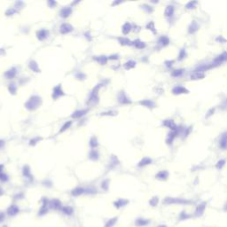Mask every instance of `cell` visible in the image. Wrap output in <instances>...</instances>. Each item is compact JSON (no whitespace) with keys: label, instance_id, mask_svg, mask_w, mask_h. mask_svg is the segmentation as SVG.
I'll use <instances>...</instances> for the list:
<instances>
[{"label":"cell","instance_id":"obj_15","mask_svg":"<svg viewBox=\"0 0 227 227\" xmlns=\"http://www.w3.org/2000/svg\"><path fill=\"white\" fill-rule=\"evenodd\" d=\"M205 76L204 73L202 72V71H198V70H194L193 74L191 75V79H193V80H197V79H202L203 77Z\"/></svg>","mask_w":227,"mask_h":227},{"label":"cell","instance_id":"obj_5","mask_svg":"<svg viewBox=\"0 0 227 227\" xmlns=\"http://www.w3.org/2000/svg\"><path fill=\"white\" fill-rule=\"evenodd\" d=\"M49 208L52 210H61L62 208L61 202L58 199H53L49 202Z\"/></svg>","mask_w":227,"mask_h":227},{"label":"cell","instance_id":"obj_50","mask_svg":"<svg viewBox=\"0 0 227 227\" xmlns=\"http://www.w3.org/2000/svg\"><path fill=\"white\" fill-rule=\"evenodd\" d=\"M156 227H168L166 224H159V225H157Z\"/></svg>","mask_w":227,"mask_h":227},{"label":"cell","instance_id":"obj_38","mask_svg":"<svg viewBox=\"0 0 227 227\" xmlns=\"http://www.w3.org/2000/svg\"><path fill=\"white\" fill-rule=\"evenodd\" d=\"M136 66V62L134 61H129L128 62H126L124 64V67L126 69H131V68H133L134 67Z\"/></svg>","mask_w":227,"mask_h":227},{"label":"cell","instance_id":"obj_14","mask_svg":"<svg viewBox=\"0 0 227 227\" xmlns=\"http://www.w3.org/2000/svg\"><path fill=\"white\" fill-rule=\"evenodd\" d=\"M128 202H128L127 200H124V199H119V200H117L114 202V206H115L117 209H119V208L126 206L128 204Z\"/></svg>","mask_w":227,"mask_h":227},{"label":"cell","instance_id":"obj_35","mask_svg":"<svg viewBox=\"0 0 227 227\" xmlns=\"http://www.w3.org/2000/svg\"><path fill=\"white\" fill-rule=\"evenodd\" d=\"M95 60L101 65H105L107 61V58L106 56H98V57H97V58H95Z\"/></svg>","mask_w":227,"mask_h":227},{"label":"cell","instance_id":"obj_11","mask_svg":"<svg viewBox=\"0 0 227 227\" xmlns=\"http://www.w3.org/2000/svg\"><path fill=\"white\" fill-rule=\"evenodd\" d=\"M64 93H63V91H62V88H61V85L59 84L58 86H56L54 89H53V92H52V98L54 99L60 98L61 96H62Z\"/></svg>","mask_w":227,"mask_h":227},{"label":"cell","instance_id":"obj_17","mask_svg":"<svg viewBox=\"0 0 227 227\" xmlns=\"http://www.w3.org/2000/svg\"><path fill=\"white\" fill-rule=\"evenodd\" d=\"M61 210L66 216H72L74 214V208L70 206H64V207H62V208Z\"/></svg>","mask_w":227,"mask_h":227},{"label":"cell","instance_id":"obj_25","mask_svg":"<svg viewBox=\"0 0 227 227\" xmlns=\"http://www.w3.org/2000/svg\"><path fill=\"white\" fill-rule=\"evenodd\" d=\"M158 43H159V45H160L161 46H166V45H168L169 44V39L168 36H161V37L159 38Z\"/></svg>","mask_w":227,"mask_h":227},{"label":"cell","instance_id":"obj_30","mask_svg":"<svg viewBox=\"0 0 227 227\" xmlns=\"http://www.w3.org/2000/svg\"><path fill=\"white\" fill-rule=\"evenodd\" d=\"M98 156H99L98 152L96 149H92V150L90 152V154H89L90 159H91V160H93V161H97V160L98 159Z\"/></svg>","mask_w":227,"mask_h":227},{"label":"cell","instance_id":"obj_27","mask_svg":"<svg viewBox=\"0 0 227 227\" xmlns=\"http://www.w3.org/2000/svg\"><path fill=\"white\" fill-rule=\"evenodd\" d=\"M152 162V159L149 158V157H144L143 159H142L139 163H138V166L139 167H144V166H147V165H149L151 164Z\"/></svg>","mask_w":227,"mask_h":227},{"label":"cell","instance_id":"obj_29","mask_svg":"<svg viewBox=\"0 0 227 227\" xmlns=\"http://www.w3.org/2000/svg\"><path fill=\"white\" fill-rule=\"evenodd\" d=\"M86 113H87V110H77V111L74 112V114L72 115V117L73 118H80V117L83 116Z\"/></svg>","mask_w":227,"mask_h":227},{"label":"cell","instance_id":"obj_12","mask_svg":"<svg viewBox=\"0 0 227 227\" xmlns=\"http://www.w3.org/2000/svg\"><path fill=\"white\" fill-rule=\"evenodd\" d=\"M36 36H37V38L41 41L45 40L49 36V31L47 30H40L36 32Z\"/></svg>","mask_w":227,"mask_h":227},{"label":"cell","instance_id":"obj_54","mask_svg":"<svg viewBox=\"0 0 227 227\" xmlns=\"http://www.w3.org/2000/svg\"><path fill=\"white\" fill-rule=\"evenodd\" d=\"M3 193H4V191H3V189L1 187H0V196H1Z\"/></svg>","mask_w":227,"mask_h":227},{"label":"cell","instance_id":"obj_18","mask_svg":"<svg viewBox=\"0 0 227 227\" xmlns=\"http://www.w3.org/2000/svg\"><path fill=\"white\" fill-rule=\"evenodd\" d=\"M118 100H119V102L122 103V104H129V103H131V100L127 98V96L125 95L124 92L119 93V95H118Z\"/></svg>","mask_w":227,"mask_h":227},{"label":"cell","instance_id":"obj_4","mask_svg":"<svg viewBox=\"0 0 227 227\" xmlns=\"http://www.w3.org/2000/svg\"><path fill=\"white\" fill-rule=\"evenodd\" d=\"M206 207H207V203L206 202H202L199 204L195 210H194V217H201L204 215L205 210H206Z\"/></svg>","mask_w":227,"mask_h":227},{"label":"cell","instance_id":"obj_16","mask_svg":"<svg viewBox=\"0 0 227 227\" xmlns=\"http://www.w3.org/2000/svg\"><path fill=\"white\" fill-rule=\"evenodd\" d=\"M71 12H72V9H71L70 7H64L61 10L60 12V15L62 17V18H67Z\"/></svg>","mask_w":227,"mask_h":227},{"label":"cell","instance_id":"obj_21","mask_svg":"<svg viewBox=\"0 0 227 227\" xmlns=\"http://www.w3.org/2000/svg\"><path fill=\"white\" fill-rule=\"evenodd\" d=\"M163 125L169 128V129L172 130V131H177V125H176V123L174 122L173 120H165L163 122Z\"/></svg>","mask_w":227,"mask_h":227},{"label":"cell","instance_id":"obj_49","mask_svg":"<svg viewBox=\"0 0 227 227\" xmlns=\"http://www.w3.org/2000/svg\"><path fill=\"white\" fill-rule=\"evenodd\" d=\"M5 219H6V214L4 212L0 211V224L3 223L5 221Z\"/></svg>","mask_w":227,"mask_h":227},{"label":"cell","instance_id":"obj_55","mask_svg":"<svg viewBox=\"0 0 227 227\" xmlns=\"http://www.w3.org/2000/svg\"><path fill=\"white\" fill-rule=\"evenodd\" d=\"M2 227H8L7 225H4V226H2Z\"/></svg>","mask_w":227,"mask_h":227},{"label":"cell","instance_id":"obj_31","mask_svg":"<svg viewBox=\"0 0 227 227\" xmlns=\"http://www.w3.org/2000/svg\"><path fill=\"white\" fill-rule=\"evenodd\" d=\"M131 30V25L129 22H126L123 26H122V33L124 35L129 34L130 31Z\"/></svg>","mask_w":227,"mask_h":227},{"label":"cell","instance_id":"obj_1","mask_svg":"<svg viewBox=\"0 0 227 227\" xmlns=\"http://www.w3.org/2000/svg\"><path fill=\"white\" fill-rule=\"evenodd\" d=\"M41 98L39 96H32L26 102L25 104V107L30 110V111H32V110H35L40 105H41Z\"/></svg>","mask_w":227,"mask_h":227},{"label":"cell","instance_id":"obj_23","mask_svg":"<svg viewBox=\"0 0 227 227\" xmlns=\"http://www.w3.org/2000/svg\"><path fill=\"white\" fill-rule=\"evenodd\" d=\"M140 104L142 106H144L146 107H149V108H153L155 107V103L153 101H152L151 99H144V100L140 101Z\"/></svg>","mask_w":227,"mask_h":227},{"label":"cell","instance_id":"obj_6","mask_svg":"<svg viewBox=\"0 0 227 227\" xmlns=\"http://www.w3.org/2000/svg\"><path fill=\"white\" fill-rule=\"evenodd\" d=\"M48 208H49V202L46 200V199H44V200H43V204H42L41 208H39L38 215L39 216H45L48 212Z\"/></svg>","mask_w":227,"mask_h":227},{"label":"cell","instance_id":"obj_46","mask_svg":"<svg viewBox=\"0 0 227 227\" xmlns=\"http://www.w3.org/2000/svg\"><path fill=\"white\" fill-rule=\"evenodd\" d=\"M109 184L108 180H105V181L102 182V186H102V188H103L104 190L107 191V190L108 189V186H109V184Z\"/></svg>","mask_w":227,"mask_h":227},{"label":"cell","instance_id":"obj_2","mask_svg":"<svg viewBox=\"0 0 227 227\" xmlns=\"http://www.w3.org/2000/svg\"><path fill=\"white\" fill-rule=\"evenodd\" d=\"M164 204L172 205V204H178V205H186L190 204V202L187 200L181 198H173V197H167L164 200Z\"/></svg>","mask_w":227,"mask_h":227},{"label":"cell","instance_id":"obj_45","mask_svg":"<svg viewBox=\"0 0 227 227\" xmlns=\"http://www.w3.org/2000/svg\"><path fill=\"white\" fill-rule=\"evenodd\" d=\"M71 124H72V122H66V123L62 126V129L61 130V132H63V131H65L67 129H68V128L71 126Z\"/></svg>","mask_w":227,"mask_h":227},{"label":"cell","instance_id":"obj_22","mask_svg":"<svg viewBox=\"0 0 227 227\" xmlns=\"http://www.w3.org/2000/svg\"><path fill=\"white\" fill-rule=\"evenodd\" d=\"M16 73H17L16 68L15 67H12L11 69H9L8 71H6V72L5 73V76L7 79H12V78H13L14 76H16Z\"/></svg>","mask_w":227,"mask_h":227},{"label":"cell","instance_id":"obj_33","mask_svg":"<svg viewBox=\"0 0 227 227\" xmlns=\"http://www.w3.org/2000/svg\"><path fill=\"white\" fill-rule=\"evenodd\" d=\"M23 175L27 178H30L31 179V173H30V169L28 166H25L23 168Z\"/></svg>","mask_w":227,"mask_h":227},{"label":"cell","instance_id":"obj_51","mask_svg":"<svg viewBox=\"0 0 227 227\" xmlns=\"http://www.w3.org/2000/svg\"><path fill=\"white\" fill-rule=\"evenodd\" d=\"M4 144H5L4 141H3V140H0V148H1V147L4 146Z\"/></svg>","mask_w":227,"mask_h":227},{"label":"cell","instance_id":"obj_3","mask_svg":"<svg viewBox=\"0 0 227 227\" xmlns=\"http://www.w3.org/2000/svg\"><path fill=\"white\" fill-rule=\"evenodd\" d=\"M226 61H227V52H223L219 56H217L210 65L212 67H215L219 66L220 64H222L223 62H224Z\"/></svg>","mask_w":227,"mask_h":227},{"label":"cell","instance_id":"obj_13","mask_svg":"<svg viewBox=\"0 0 227 227\" xmlns=\"http://www.w3.org/2000/svg\"><path fill=\"white\" fill-rule=\"evenodd\" d=\"M83 193H85V188H83L82 186H77L75 189H73L72 192H71V194H72V196H74V197L80 196Z\"/></svg>","mask_w":227,"mask_h":227},{"label":"cell","instance_id":"obj_19","mask_svg":"<svg viewBox=\"0 0 227 227\" xmlns=\"http://www.w3.org/2000/svg\"><path fill=\"white\" fill-rule=\"evenodd\" d=\"M169 177V172L167 170H161L157 174H156V178L159 180H166Z\"/></svg>","mask_w":227,"mask_h":227},{"label":"cell","instance_id":"obj_36","mask_svg":"<svg viewBox=\"0 0 227 227\" xmlns=\"http://www.w3.org/2000/svg\"><path fill=\"white\" fill-rule=\"evenodd\" d=\"M158 203H159V198L156 197V196L153 197L151 200L149 201V204H150V206H152V207H156V206L158 205Z\"/></svg>","mask_w":227,"mask_h":227},{"label":"cell","instance_id":"obj_43","mask_svg":"<svg viewBox=\"0 0 227 227\" xmlns=\"http://www.w3.org/2000/svg\"><path fill=\"white\" fill-rule=\"evenodd\" d=\"M8 179H9V177H8V176L6 175V174H5V173H0V181L1 182H6V181H8Z\"/></svg>","mask_w":227,"mask_h":227},{"label":"cell","instance_id":"obj_32","mask_svg":"<svg viewBox=\"0 0 227 227\" xmlns=\"http://www.w3.org/2000/svg\"><path fill=\"white\" fill-rule=\"evenodd\" d=\"M133 45H134L135 47L138 48V49H143V48L146 47V44H145V43L142 42V41H140V40H138V39L133 42Z\"/></svg>","mask_w":227,"mask_h":227},{"label":"cell","instance_id":"obj_26","mask_svg":"<svg viewBox=\"0 0 227 227\" xmlns=\"http://www.w3.org/2000/svg\"><path fill=\"white\" fill-rule=\"evenodd\" d=\"M220 147L222 148L227 147V132L223 134L221 138H220Z\"/></svg>","mask_w":227,"mask_h":227},{"label":"cell","instance_id":"obj_40","mask_svg":"<svg viewBox=\"0 0 227 227\" xmlns=\"http://www.w3.org/2000/svg\"><path fill=\"white\" fill-rule=\"evenodd\" d=\"M120 40V43L122 45H131V42L128 39V38H125V37H122V38H119Z\"/></svg>","mask_w":227,"mask_h":227},{"label":"cell","instance_id":"obj_52","mask_svg":"<svg viewBox=\"0 0 227 227\" xmlns=\"http://www.w3.org/2000/svg\"><path fill=\"white\" fill-rule=\"evenodd\" d=\"M3 169H4V166H3V165H0V173L3 172Z\"/></svg>","mask_w":227,"mask_h":227},{"label":"cell","instance_id":"obj_20","mask_svg":"<svg viewBox=\"0 0 227 227\" xmlns=\"http://www.w3.org/2000/svg\"><path fill=\"white\" fill-rule=\"evenodd\" d=\"M175 12V8L173 6H168L165 9V16L168 17V18H170V17H172L173 16V14Z\"/></svg>","mask_w":227,"mask_h":227},{"label":"cell","instance_id":"obj_48","mask_svg":"<svg viewBox=\"0 0 227 227\" xmlns=\"http://www.w3.org/2000/svg\"><path fill=\"white\" fill-rule=\"evenodd\" d=\"M184 56H186V50H181V52H180V53L178 55V57H179L178 59L181 61V60H183L184 58Z\"/></svg>","mask_w":227,"mask_h":227},{"label":"cell","instance_id":"obj_44","mask_svg":"<svg viewBox=\"0 0 227 227\" xmlns=\"http://www.w3.org/2000/svg\"><path fill=\"white\" fill-rule=\"evenodd\" d=\"M182 74H183V70H182V69H178V70H175V71H173L172 76H175V77H178V76H182Z\"/></svg>","mask_w":227,"mask_h":227},{"label":"cell","instance_id":"obj_41","mask_svg":"<svg viewBox=\"0 0 227 227\" xmlns=\"http://www.w3.org/2000/svg\"><path fill=\"white\" fill-rule=\"evenodd\" d=\"M225 165V161L224 160H219L218 162H217V165H216V167H217V169H221Z\"/></svg>","mask_w":227,"mask_h":227},{"label":"cell","instance_id":"obj_28","mask_svg":"<svg viewBox=\"0 0 227 227\" xmlns=\"http://www.w3.org/2000/svg\"><path fill=\"white\" fill-rule=\"evenodd\" d=\"M191 217V215L188 214L186 211H182L179 216H178V218H179V221H184V220H187Z\"/></svg>","mask_w":227,"mask_h":227},{"label":"cell","instance_id":"obj_53","mask_svg":"<svg viewBox=\"0 0 227 227\" xmlns=\"http://www.w3.org/2000/svg\"><path fill=\"white\" fill-rule=\"evenodd\" d=\"M224 211H227V202H226V203L224 204Z\"/></svg>","mask_w":227,"mask_h":227},{"label":"cell","instance_id":"obj_10","mask_svg":"<svg viewBox=\"0 0 227 227\" xmlns=\"http://www.w3.org/2000/svg\"><path fill=\"white\" fill-rule=\"evenodd\" d=\"M73 30V27L68 23H64L60 28V32L61 34H67Z\"/></svg>","mask_w":227,"mask_h":227},{"label":"cell","instance_id":"obj_24","mask_svg":"<svg viewBox=\"0 0 227 227\" xmlns=\"http://www.w3.org/2000/svg\"><path fill=\"white\" fill-rule=\"evenodd\" d=\"M117 221H118V217H117L110 218V219L105 224V226H104V227H114V226L116 225V224L117 223Z\"/></svg>","mask_w":227,"mask_h":227},{"label":"cell","instance_id":"obj_47","mask_svg":"<svg viewBox=\"0 0 227 227\" xmlns=\"http://www.w3.org/2000/svg\"><path fill=\"white\" fill-rule=\"evenodd\" d=\"M197 5V2H189L187 5H186V8L187 9H192V8H194V6Z\"/></svg>","mask_w":227,"mask_h":227},{"label":"cell","instance_id":"obj_34","mask_svg":"<svg viewBox=\"0 0 227 227\" xmlns=\"http://www.w3.org/2000/svg\"><path fill=\"white\" fill-rule=\"evenodd\" d=\"M30 68L32 71H34V72H39V67H38L37 63L34 61L30 62Z\"/></svg>","mask_w":227,"mask_h":227},{"label":"cell","instance_id":"obj_37","mask_svg":"<svg viewBox=\"0 0 227 227\" xmlns=\"http://www.w3.org/2000/svg\"><path fill=\"white\" fill-rule=\"evenodd\" d=\"M198 28H199L198 24L195 22V21H193L192 22L190 28H189V32H190V33H193V32H195V31L198 30Z\"/></svg>","mask_w":227,"mask_h":227},{"label":"cell","instance_id":"obj_39","mask_svg":"<svg viewBox=\"0 0 227 227\" xmlns=\"http://www.w3.org/2000/svg\"><path fill=\"white\" fill-rule=\"evenodd\" d=\"M90 146L92 147V148H96L98 147V140H97V138L96 137H92L90 140Z\"/></svg>","mask_w":227,"mask_h":227},{"label":"cell","instance_id":"obj_9","mask_svg":"<svg viewBox=\"0 0 227 227\" xmlns=\"http://www.w3.org/2000/svg\"><path fill=\"white\" fill-rule=\"evenodd\" d=\"M172 92L175 95H179V94H184V93H188V90L184 88L182 85H177L172 89Z\"/></svg>","mask_w":227,"mask_h":227},{"label":"cell","instance_id":"obj_8","mask_svg":"<svg viewBox=\"0 0 227 227\" xmlns=\"http://www.w3.org/2000/svg\"><path fill=\"white\" fill-rule=\"evenodd\" d=\"M150 224V220L145 217H138L135 220V224L138 227H144L147 226Z\"/></svg>","mask_w":227,"mask_h":227},{"label":"cell","instance_id":"obj_42","mask_svg":"<svg viewBox=\"0 0 227 227\" xmlns=\"http://www.w3.org/2000/svg\"><path fill=\"white\" fill-rule=\"evenodd\" d=\"M16 90H17V87H16V85L12 83V84H10V86H9V91L12 94H15L16 92Z\"/></svg>","mask_w":227,"mask_h":227},{"label":"cell","instance_id":"obj_7","mask_svg":"<svg viewBox=\"0 0 227 227\" xmlns=\"http://www.w3.org/2000/svg\"><path fill=\"white\" fill-rule=\"evenodd\" d=\"M19 212H20V208L15 204L11 205L7 208V215L9 217H15L19 214Z\"/></svg>","mask_w":227,"mask_h":227}]
</instances>
